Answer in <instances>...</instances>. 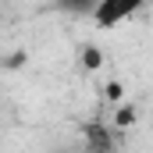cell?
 Wrapping results in <instances>:
<instances>
[{
  "label": "cell",
  "instance_id": "cell-1",
  "mask_svg": "<svg viewBox=\"0 0 153 153\" xmlns=\"http://www.w3.org/2000/svg\"><path fill=\"white\" fill-rule=\"evenodd\" d=\"M143 4H146V0H100L96 11H93V18H96V25L114 29V25H121L125 18H132Z\"/></svg>",
  "mask_w": 153,
  "mask_h": 153
},
{
  "label": "cell",
  "instance_id": "cell-2",
  "mask_svg": "<svg viewBox=\"0 0 153 153\" xmlns=\"http://www.w3.org/2000/svg\"><path fill=\"white\" fill-rule=\"evenodd\" d=\"M85 153H114V135L103 125H89V132H85Z\"/></svg>",
  "mask_w": 153,
  "mask_h": 153
},
{
  "label": "cell",
  "instance_id": "cell-3",
  "mask_svg": "<svg viewBox=\"0 0 153 153\" xmlns=\"http://www.w3.org/2000/svg\"><path fill=\"white\" fill-rule=\"evenodd\" d=\"M96 4H100V0H57V7L75 11V14H93V11H96Z\"/></svg>",
  "mask_w": 153,
  "mask_h": 153
}]
</instances>
